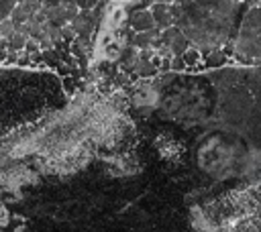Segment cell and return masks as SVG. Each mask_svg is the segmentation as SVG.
Returning a JSON list of instances; mask_svg holds the SVG:
<instances>
[{
  "label": "cell",
  "instance_id": "obj_1",
  "mask_svg": "<svg viewBox=\"0 0 261 232\" xmlns=\"http://www.w3.org/2000/svg\"><path fill=\"white\" fill-rule=\"evenodd\" d=\"M239 0H175L173 24L202 51H218L232 37Z\"/></svg>",
  "mask_w": 261,
  "mask_h": 232
},
{
  "label": "cell",
  "instance_id": "obj_2",
  "mask_svg": "<svg viewBox=\"0 0 261 232\" xmlns=\"http://www.w3.org/2000/svg\"><path fill=\"white\" fill-rule=\"evenodd\" d=\"M157 108L161 110V116L177 124L196 126L210 118L212 100L200 81H177L169 88V92L159 90Z\"/></svg>",
  "mask_w": 261,
  "mask_h": 232
},
{
  "label": "cell",
  "instance_id": "obj_3",
  "mask_svg": "<svg viewBox=\"0 0 261 232\" xmlns=\"http://www.w3.org/2000/svg\"><path fill=\"white\" fill-rule=\"evenodd\" d=\"M232 51L239 59L255 63L259 59V8L251 6L237 28Z\"/></svg>",
  "mask_w": 261,
  "mask_h": 232
},
{
  "label": "cell",
  "instance_id": "obj_4",
  "mask_svg": "<svg viewBox=\"0 0 261 232\" xmlns=\"http://www.w3.org/2000/svg\"><path fill=\"white\" fill-rule=\"evenodd\" d=\"M167 53H173V55H181L188 47H190V41L184 37V33L177 28V26H167L159 33V41H157Z\"/></svg>",
  "mask_w": 261,
  "mask_h": 232
},
{
  "label": "cell",
  "instance_id": "obj_5",
  "mask_svg": "<svg viewBox=\"0 0 261 232\" xmlns=\"http://www.w3.org/2000/svg\"><path fill=\"white\" fill-rule=\"evenodd\" d=\"M151 18L155 22V28H167V26H173V4H161V2H155L151 8Z\"/></svg>",
  "mask_w": 261,
  "mask_h": 232
},
{
  "label": "cell",
  "instance_id": "obj_6",
  "mask_svg": "<svg viewBox=\"0 0 261 232\" xmlns=\"http://www.w3.org/2000/svg\"><path fill=\"white\" fill-rule=\"evenodd\" d=\"M128 24L135 33H147V31H155V22L151 18V12L149 10H137L130 14L128 18Z\"/></svg>",
  "mask_w": 261,
  "mask_h": 232
},
{
  "label": "cell",
  "instance_id": "obj_7",
  "mask_svg": "<svg viewBox=\"0 0 261 232\" xmlns=\"http://www.w3.org/2000/svg\"><path fill=\"white\" fill-rule=\"evenodd\" d=\"M14 4H16V0H0V20H4V18L10 16Z\"/></svg>",
  "mask_w": 261,
  "mask_h": 232
},
{
  "label": "cell",
  "instance_id": "obj_8",
  "mask_svg": "<svg viewBox=\"0 0 261 232\" xmlns=\"http://www.w3.org/2000/svg\"><path fill=\"white\" fill-rule=\"evenodd\" d=\"M12 232H27V228H24V226H22V224H20V226H16V228H14V230H12Z\"/></svg>",
  "mask_w": 261,
  "mask_h": 232
},
{
  "label": "cell",
  "instance_id": "obj_9",
  "mask_svg": "<svg viewBox=\"0 0 261 232\" xmlns=\"http://www.w3.org/2000/svg\"><path fill=\"white\" fill-rule=\"evenodd\" d=\"M153 2H161V4H173L175 0H153Z\"/></svg>",
  "mask_w": 261,
  "mask_h": 232
},
{
  "label": "cell",
  "instance_id": "obj_10",
  "mask_svg": "<svg viewBox=\"0 0 261 232\" xmlns=\"http://www.w3.org/2000/svg\"><path fill=\"white\" fill-rule=\"evenodd\" d=\"M16 2H22V0H16Z\"/></svg>",
  "mask_w": 261,
  "mask_h": 232
}]
</instances>
